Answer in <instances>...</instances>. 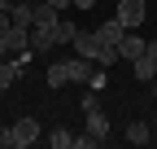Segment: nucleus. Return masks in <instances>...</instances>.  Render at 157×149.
Wrapping results in <instances>:
<instances>
[{"instance_id": "nucleus-2", "label": "nucleus", "mask_w": 157, "mask_h": 149, "mask_svg": "<svg viewBox=\"0 0 157 149\" xmlns=\"http://www.w3.org/2000/svg\"><path fill=\"white\" fill-rule=\"evenodd\" d=\"M9 136H13V149H26V145H35V140H39V123L26 114V119H17V123L9 127Z\"/></svg>"}, {"instance_id": "nucleus-16", "label": "nucleus", "mask_w": 157, "mask_h": 149, "mask_svg": "<svg viewBox=\"0 0 157 149\" xmlns=\"http://www.w3.org/2000/svg\"><path fill=\"white\" fill-rule=\"evenodd\" d=\"M96 145H101V140H96L92 132H78V136H74V149H96Z\"/></svg>"}, {"instance_id": "nucleus-6", "label": "nucleus", "mask_w": 157, "mask_h": 149, "mask_svg": "<svg viewBox=\"0 0 157 149\" xmlns=\"http://www.w3.org/2000/svg\"><path fill=\"white\" fill-rule=\"evenodd\" d=\"M22 62H26V57H13V53H9V57H0V92H5L9 83H17V74H22Z\"/></svg>"}, {"instance_id": "nucleus-17", "label": "nucleus", "mask_w": 157, "mask_h": 149, "mask_svg": "<svg viewBox=\"0 0 157 149\" xmlns=\"http://www.w3.org/2000/svg\"><path fill=\"white\" fill-rule=\"evenodd\" d=\"M92 110H101V97H96V88H87V97H83V114H92Z\"/></svg>"}, {"instance_id": "nucleus-14", "label": "nucleus", "mask_w": 157, "mask_h": 149, "mask_svg": "<svg viewBox=\"0 0 157 149\" xmlns=\"http://www.w3.org/2000/svg\"><path fill=\"white\" fill-rule=\"evenodd\" d=\"M48 145L52 149H74V132H70V127H52V132H48Z\"/></svg>"}, {"instance_id": "nucleus-23", "label": "nucleus", "mask_w": 157, "mask_h": 149, "mask_svg": "<svg viewBox=\"0 0 157 149\" xmlns=\"http://www.w3.org/2000/svg\"><path fill=\"white\" fill-rule=\"evenodd\" d=\"M9 5H13V0H0V13H9Z\"/></svg>"}, {"instance_id": "nucleus-11", "label": "nucleus", "mask_w": 157, "mask_h": 149, "mask_svg": "<svg viewBox=\"0 0 157 149\" xmlns=\"http://www.w3.org/2000/svg\"><path fill=\"white\" fill-rule=\"evenodd\" d=\"M87 132L105 145V136H109V119H105V110H92V114H87Z\"/></svg>"}, {"instance_id": "nucleus-18", "label": "nucleus", "mask_w": 157, "mask_h": 149, "mask_svg": "<svg viewBox=\"0 0 157 149\" xmlns=\"http://www.w3.org/2000/svg\"><path fill=\"white\" fill-rule=\"evenodd\" d=\"M9 26H13V18H9V13H0V40L9 35Z\"/></svg>"}, {"instance_id": "nucleus-13", "label": "nucleus", "mask_w": 157, "mask_h": 149, "mask_svg": "<svg viewBox=\"0 0 157 149\" xmlns=\"http://www.w3.org/2000/svg\"><path fill=\"white\" fill-rule=\"evenodd\" d=\"M127 140H131V145H148V140H153V127H148V123H140V119H135V123L127 127Z\"/></svg>"}, {"instance_id": "nucleus-4", "label": "nucleus", "mask_w": 157, "mask_h": 149, "mask_svg": "<svg viewBox=\"0 0 157 149\" xmlns=\"http://www.w3.org/2000/svg\"><path fill=\"white\" fill-rule=\"evenodd\" d=\"M74 57H92L96 62V53H101V40H96V31H74Z\"/></svg>"}, {"instance_id": "nucleus-21", "label": "nucleus", "mask_w": 157, "mask_h": 149, "mask_svg": "<svg viewBox=\"0 0 157 149\" xmlns=\"http://www.w3.org/2000/svg\"><path fill=\"white\" fill-rule=\"evenodd\" d=\"M144 53H148L153 62H157V40H148V44H144Z\"/></svg>"}, {"instance_id": "nucleus-15", "label": "nucleus", "mask_w": 157, "mask_h": 149, "mask_svg": "<svg viewBox=\"0 0 157 149\" xmlns=\"http://www.w3.org/2000/svg\"><path fill=\"white\" fill-rule=\"evenodd\" d=\"M74 31H78V26H74V22H66V18H61V22L52 26V40H57V44H70V40H74Z\"/></svg>"}, {"instance_id": "nucleus-12", "label": "nucleus", "mask_w": 157, "mask_h": 149, "mask_svg": "<svg viewBox=\"0 0 157 149\" xmlns=\"http://www.w3.org/2000/svg\"><path fill=\"white\" fill-rule=\"evenodd\" d=\"M131 66H135V79H140V83H148V79H153V74H157V62L148 57V53H140V57H135Z\"/></svg>"}, {"instance_id": "nucleus-22", "label": "nucleus", "mask_w": 157, "mask_h": 149, "mask_svg": "<svg viewBox=\"0 0 157 149\" xmlns=\"http://www.w3.org/2000/svg\"><path fill=\"white\" fill-rule=\"evenodd\" d=\"M74 5H78V9H92V5H96V0H74Z\"/></svg>"}, {"instance_id": "nucleus-1", "label": "nucleus", "mask_w": 157, "mask_h": 149, "mask_svg": "<svg viewBox=\"0 0 157 149\" xmlns=\"http://www.w3.org/2000/svg\"><path fill=\"white\" fill-rule=\"evenodd\" d=\"M113 18H118V22H127V26L135 31V26L148 18V0H118V5H113Z\"/></svg>"}, {"instance_id": "nucleus-26", "label": "nucleus", "mask_w": 157, "mask_h": 149, "mask_svg": "<svg viewBox=\"0 0 157 149\" xmlns=\"http://www.w3.org/2000/svg\"><path fill=\"white\" fill-rule=\"evenodd\" d=\"M113 5H118V0H113Z\"/></svg>"}, {"instance_id": "nucleus-19", "label": "nucleus", "mask_w": 157, "mask_h": 149, "mask_svg": "<svg viewBox=\"0 0 157 149\" xmlns=\"http://www.w3.org/2000/svg\"><path fill=\"white\" fill-rule=\"evenodd\" d=\"M0 149H13V136H9V127H0Z\"/></svg>"}, {"instance_id": "nucleus-25", "label": "nucleus", "mask_w": 157, "mask_h": 149, "mask_svg": "<svg viewBox=\"0 0 157 149\" xmlns=\"http://www.w3.org/2000/svg\"><path fill=\"white\" fill-rule=\"evenodd\" d=\"M153 101H157V88H153Z\"/></svg>"}, {"instance_id": "nucleus-7", "label": "nucleus", "mask_w": 157, "mask_h": 149, "mask_svg": "<svg viewBox=\"0 0 157 149\" xmlns=\"http://www.w3.org/2000/svg\"><path fill=\"white\" fill-rule=\"evenodd\" d=\"M140 53H144V40H140V35H122V40H118V57H122V62H135V57H140Z\"/></svg>"}, {"instance_id": "nucleus-10", "label": "nucleus", "mask_w": 157, "mask_h": 149, "mask_svg": "<svg viewBox=\"0 0 157 149\" xmlns=\"http://www.w3.org/2000/svg\"><path fill=\"white\" fill-rule=\"evenodd\" d=\"M48 88H66L70 83V62H48Z\"/></svg>"}, {"instance_id": "nucleus-8", "label": "nucleus", "mask_w": 157, "mask_h": 149, "mask_svg": "<svg viewBox=\"0 0 157 149\" xmlns=\"http://www.w3.org/2000/svg\"><path fill=\"white\" fill-rule=\"evenodd\" d=\"M57 40H52V31L48 26H31V53H52Z\"/></svg>"}, {"instance_id": "nucleus-20", "label": "nucleus", "mask_w": 157, "mask_h": 149, "mask_svg": "<svg viewBox=\"0 0 157 149\" xmlns=\"http://www.w3.org/2000/svg\"><path fill=\"white\" fill-rule=\"evenodd\" d=\"M48 5H52V9H57V13H66V9H70V5H74V0H48Z\"/></svg>"}, {"instance_id": "nucleus-24", "label": "nucleus", "mask_w": 157, "mask_h": 149, "mask_svg": "<svg viewBox=\"0 0 157 149\" xmlns=\"http://www.w3.org/2000/svg\"><path fill=\"white\" fill-rule=\"evenodd\" d=\"M0 57H9V48H5V40H0Z\"/></svg>"}, {"instance_id": "nucleus-9", "label": "nucleus", "mask_w": 157, "mask_h": 149, "mask_svg": "<svg viewBox=\"0 0 157 149\" xmlns=\"http://www.w3.org/2000/svg\"><path fill=\"white\" fill-rule=\"evenodd\" d=\"M31 13H35V0H13V5H9L13 26H31Z\"/></svg>"}, {"instance_id": "nucleus-5", "label": "nucleus", "mask_w": 157, "mask_h": 149, "mask_svg": "<svg viewBox=\"0 0 157 149\" xmlns=\"http://www.w3.org/2000/svg\"><path fill=\"white\" fill-rule=\"evenodd\" d=\"M57 22H61V13H57L52 5H48V0H35V13H31V26H57Z\"/></svg>"}, {"instance_id": "nucleus-3", "label": "nucleus", "mask_w": 157, "mask_h": 149, "mask_svg": "<svg viewBox=\"0 0 157 149\" xmlns=\"http://www.w3.org/2000/svg\"><path fill=\"white\" fill-rule=\"evenodd\" d=\"M131 26L127 22H118V18H109V22H101L96 26V40H101V48H118V40H122Z\"/></svg>"}]
</instances>
